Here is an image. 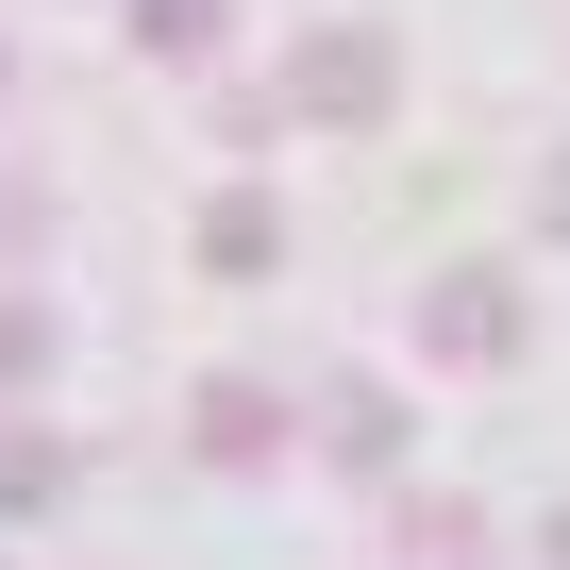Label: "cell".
Wrapping results in <instances>:
<instances>
[{
  "mask_svg": "<svg viewBox=\"0 0 570 570\" xmlns=\"http://www.w3.org/2000/svg\"><path fill=\"white\" fill-rule=\"evenodd\" d=\"M420 353H436V370H503V353H520V285H503V268H436V285H420Z\"/></svg>",
  "mask_w": 570,
  "mask_h": 570,
  "instance_id": "1",
  "label": "cell"
},
{
  "mask_svg": "<svg viewBox=\"0 0 570 570\" xmlns=\"http://www.w3.org/2000/svg\"><path fill=\"white\" fill-rule=\"evenodd\" d=\"M285 101L303 118H386V35H320L303 68H285Z\"/></svg>",
  "mask_w": 570,
  "mask_h": 570,
  "instance_id": "2",
  "label": "cell"
},
{
  "mask_svg": "<svg viewBox=\"0 0 570 570\" xmlns=\"http://www.w3.org/2000/svg\"><path fill=\"white\" fill-rule=\"evenodd\" d=\"M202 453H218V470H268V453H285V403H268L252 370H218V386H202Z\"/></svg>",
  "mask_w": 570,
  "mask_h": 570,
  "instance_id": "3",
  "label": "cell"
},
{
  "mask_svg": "<svg viewBox=\"0 0 570 570\" xmlns=\"http://www.w3.org/2000/svg\"><path fill=\"white\" fill-rule=\"evenodd\" d=\"M320 420H336V453H353V470H386V453H403V420H386V386H336Z\"/></svg>",
  "mask_w": 570,
  "mask_h": 570,
  "instance_id": "4",
  "label": "cell"
},
{
  "mask_svg": "<svg viewBox=\"0 0 570 570\" xmlns=\"http://www.w3.org/2000/svg\"><path fill=\"white\" fill-rule=\"evenodd\" d=\"M470 537H487V520H470V503H403V570H420V553H436V570H453V553H470Z\"/></svg>",
  "mask_w": 570,
  "mask_h": 570,
  "instance_id": "5",
  "label": "cell"
},
{
  "mask_svg": "<svg viewBox=\"0 0 570 570\" xmlns=\"http://www.w3.org/2000/svg\"><path fill=\"white\" fill-rule=\"evenodd\" d=\"M51 487H68V453H51V436H0V503H51Z\"/></svg>",
  "mask_w": 570,
  "mask_h": 570,
  "instance_id": "6",
  "label": "cell"
},
{
  "mask_svg": "<svg viewBox=\"0 0 570 570\" xmlns=\"http://www.w3.org/2000/svg\"><path fill=\"white\" fill-rule=\"evenodd\" d=\"M35 370H51V320H35V303H0V386H35Z\"/></svg>",
  "mask_w": 570,
  "mask_h": 570,
  "instance_id": "7",
  "label": "cell"
},
{
  "mask_svg": "<svg viewBox=\"0 0 570 570\" xmlns=\"http://www.w3.org/2000/svg\"><path fill=\"white\" fill-rule=\"evenodd\" d=\"M202 18H218V0H135V35H151V51H202Z\"/></svg>",
  "mask_w": 570,
  "mask_h": 570,
  "instance_id": "8",
  "label": "cell"
},
{
  "mask_svg": "<svg viewBox=\"0 0 570 570\" xmlns=\"http://www.w3.org/2000/svg\"><path fill=\"white\" fill-rule=\"evenodd\" d=\"M537 218H553V235H570V151H553V168H537Z\"/></svg>",
  "mask_w": 570,
  "mask_h": 570,
  "instance_id": "9",
  "label": "cell"
}]
</instances>
